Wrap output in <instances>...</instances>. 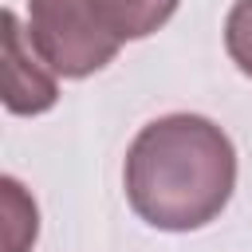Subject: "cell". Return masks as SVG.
<instances>
[{"label": "cell", "instance_id": "obj_1", "mask_svg": "<svg viewBox=\"0 0 252 252\" xmlns=\"http://www.w3.org/2000/svg\"><path fill=\"white\" fill-rule=\"evenodd\" d=\"M236 189V150L201 114H165L126 150V201L165 232H189L220 217Z\"/></svg>", "mask_w": 252, "mask_h": 252}, {"label": "cell", "instance_id": "obj_2", "mask_svg": "<svg viewBox=\"0 0 252 252\" xmlns=\"http://www.w3.org/2000/svg\"><path fill=\"white\" fill-rule=\"evenodd\" d=\"M28 39L63 79L102 71L122 47L91 0H28Z\"/></svg>", "mask_w": 252, "mask_h": 252}, {"label": "cell", "instance_id": "obj_3", "mask_svg": "<svg viewBox=\"0 0 252 252\" xmlns=\"http://www.w3.org/2000/svg\"><path fill=\"white\" fill-rule=\"evenodd\" d=\"M59 98L55 79L32 59V39L16 12H4V106L12 114H43Z\"/></svg>", "mask_w": 252, "mask_h": 252}, {"label": "cell", "instance_id": "obj_4", "mask_svg": "<svg viewBox=\"0 0 252 252\" xmlns=\"http://www.w3.org/2000/svg\"><path fill=\"white\" fill-rule=\"evenodd\" d=\"M91 4L118 39H146L177 12L181 0H91Z\"/></svg>", "mask_w": 252, "mask_h": 252}, {"label": "cell", "instance_id": "obj_5", "mask_svg": "<svg viewBox=\"0 0 252 252\" xmlns=\"http://www.w3.org/2000/svg\"><path fill=\"white\" fill-rule=\"evenodd\" d=\"M224 47L232 63L252 79V0H236L224 20Z\"/></svg>", "mask_w": 252, "mask_h": 252}]
</instances>
